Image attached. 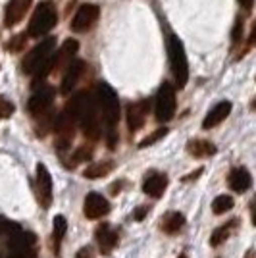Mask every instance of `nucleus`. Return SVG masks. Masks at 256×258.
<instances>
[{
    "label": "nucleus",
    "mask_w": 256,
    "mask_h": 258,
    "mask_svg": "<svg viewBox=\"0 0 256 258\" xmlns=\"http://www.w3.org/2000/svg\"><path fill=\"white\" fill-rule=\"evenodd\" d=\"M66 110L77 119L87 139L96 141L100 137L102 125H100V106H98L96 95H91L89 91H81L68 102Z\"/></svg>",
    "instance_id": "f257e3e1"
},
{
    "label": "nucleus",
    "mask_w": 256,
    "mask_h": 258,
    "mask_svg": "<svg viewBox=\"0 0 256 258\" xmlns=\"http://www.w3.org/2000/svg\"><path fill=\"white\" fill-rule=\"evenodd\" d=\"M150 110V102L149 100H141V102H133L127 106V127L129 131H137V129L143 127L145 119H147V114Z\"/></svg>",
    "instance_id": "2eb2a0df"
},
{
    "label": "nucleus",
    "mask_w": 256,
    "mask_h": 258,
    "mask_svg": "<svg viewBox=\"0 0 256 258\" xmlns=\"http://www.w3.org/2000/svg\"><path fill=\"white\" fill-rule=\"evenodd\" d=\"M231 208H233V199L229 195H220V197H216V201L212 203L214 214H225Z\"/></svg>",
    "instance_id": "a878e982"
},
{
    "label": "nucleus",
    "mask_w": 256,
    "mask_h": 258,
    "mask_svg": "<svg viewBox=\"0 0 256 258\" xmlns=\"http://www.w3.org/2000/svg\"><path fill=\"white\" fill-rule=\"evenodd\" d=\"M54 46H56V39L54 37H46L44 41L35 44L27 56L23 58V72L27 76H33L35 85L43 83L44 77L52 72L54 68Z\"/></svg>",
    "instance_id": "f03ea898"
},
{
    "label": "nucleus",
    "mask_w": 256,
    "mask_h": 258,
    "mask_svg": "<svg viewBox=\"0 0 256 258\" xmlns=\"http://www.w3.org/2000/svg\"><path fill=\"white\" fill-rule=\"evenodd\" d=\"M96 98H98V106H100V116H102V121L106 125V133H108V147L114 149L116 147V125L119 121V98H117L116 91L112 89L106 83H100L98 89H96Z\"/></svg>",
    "instance_id": "7ed1b4c3"
},
{
    "label": "nucleus",
    "mask_w": 256,
    "mask_h": 258,
    "mask_svg": "<svg viewBox=\"0 0 256 258\" xmlns=\"http://www.w3.org/2000/svg\"><path fill=\"white\" fill-rule=\"evenodd\" d=\"M179 258H187V256H179Z\"/></svg>",
    "instance_id": "a19ab883"
},
{
    "label": "nucleus",
    "mask_w": 256,
    "mask_h": 258,
    "mask_svg": "<svg viewBox=\"0 0 256 258\" xmlns=\"http://www.w3.org/2000/svg\"><path fill=\"white\" fill-rule=\"evenodd\" d=\"M8 258H37V250H35V247L23 248V250H10Z\"/></svg>",
    "instance_id": "c756f323"
},
{
    "label": "nucleus",
    "mask_w": 256,
    "mask_h": 258,
    "mask_svg": "<svg viewBox=\"0 0 256 258\" xmlns=\"http://www.w3.org/2000/svg\"><path fill=\"white\" fill-rule=\"evenodd\" d=\"M145 214H147V206H143L141 210H137V212H135V218H137V222H141V220L145 218Z\"/></svg>",
    "instance_id": "f704fd0d"
},
{
    "label": "nucleus",
    "mask_w": 256,
    "mask_h": 258,
    "mask_svg": "<svg viewBox=\"0 0 256 258\" xmlns=\"http://www.w3.org/2000/svg\"><path fill=\"white\" fill-rule=\"evenodd\" d=\"M75 258H95V250H93V247H83L75 254Z\"/></svg>",
    "instance_id": "2f4dec72"
},
{
    "label": "nucleus",
    "mask_w": 256,
    "mask_h": 258,
    "mask_svg": "<svg viewBox=\"0 0 256 258\" xmlns=\"http://www.w3.org/2000/svg\"><path fill=\"white\" fill-rule=\"evenodd\" d=\"M33 4V0H10L6 12H4V23L8 27H14L25 18V14L29 12V6Z\"/></svg>",
    "instance_id": "4468645a"
},
{
    "label": "nucleus",
    "mask_w": 256,
    "mask_h": 258,
    "mask_svg": "<svg viewBox=\"0 0 256 258\" xmlns=\"http://www.w3.org/2000/svg\"><path fill=\"white\" fill-rule=\"evenodd\" d=\"M93 152H95V149H93V145H81L79 149H75V152L72 154V160H74V164H81V162H89L91 158H93Z\"/></svg>",
    "instance_id": "bb28decb"
},
{
    "label": "nucleus",
    "mask_w": 256,
    "mask_h": 258,
    "mask_svg": "<svg viewBox=\"0 0 256 258\" xmlns=\"http://www.w3.org/2000/svg\"><path fill=\"white\" fill-rule=\"evenodd\" d=\"M58 22V10L52 2H41L31 16V22H29V27H27V35L29 37H35V39H41L46 33L52 29Z\"/></svg>",
    "instance_id": "39448f33"
},
{
    "label": "nucleus",
    "mask_w": 256,
    "mask_h": 258,
    "mask_svg": "<svg viewBox=\"0 0 256 258\" xmlns=\"http://www.w3.org/2000/svg\"><path fill=\"white\" fill-rule=\"evenodd\" d=\"M75 123H77V119H75L66 108H64V112H60V114L56 116L52 129L56 131V147H58V151L70 149V145H72L74 135H75Z\"/></svg>",
    "instance_id": "0eeeda50"
},
{
    "label": "nucleus",
    "mask_w": 256,
    "mask_h": 258,
    "mask_svg": "<svg viewBox=\"0 0 256 258\" xmlns=\"http://www.w3.org/2000/svg\"><path fill=\"white\" fill-rule=\"evenodd\" d=\"M256 44V22L254 25H252V31H250V35H248V41H246V48H252Z\"/></svg>",
    "instance_id": "72a5a7b5"
},
{
    "label": "nucleus",
    "mask_w": 256,
    "mask_h": 258,
    "mask_svg": "<svg viewBox=\"0 0 256 258\" xmlns=\"http://www.w3.org/2000/svg\"><path fill=\"white\" fill-rule=\"evenodd\" d=\"M37 195H39L41 206L48 208L52 203V177H50V172L44 164L37 166Z\"/></svg>",
    "instance_id": "9d476101"
},
{
    "label": "nucleus",
    "mask_w": 256,
    "mask_h": 258,
    "mask_svg": "<svg viewBox=\"0 0 256 258\" xmlns=\"http://www.w3.org/2000/svg\"><path fill=\"white\" fill-rule=\"evenodd\" d=\"M164 135H168V129L166 127H160V129H156V131H154V133H150L149 137H147V139L145 141H141V149H145V147H150V145H154V143H158V141L162 139V137H164Z\"/></svg>",
    "instance_id": "cd10ccee"
},
{
    "label": "nucleus",
    "mask_w": 256,
    "mask_h": 258,
    "mask_svg": "<svg viewBox=\"0 0 256 258\" xmlns=\"http://www.w3.org/2000/svg\"><path fill=\"white\" fill-rule=\"evenodd\" d=\"M114 170V164L112 162H98V164H93L85 170V177L87 179H98V177H104L108 173Z\"/></svg>",
    "instance_id": "393cba45"
},
{
    "label": "nucleus",
    "mask_w": 256,
    "mask_h": 258,
    "mask_svg": "<svg viewBox=\"0 0 256 258\" xmlns=\"http://www.w3.org/2000/svg\"><path fill=\"white\" fill-rule=\"evenodd\" d=\"M83 212L89 220H100L110 212V203L102 195L89 193L85 197V205H83Z\"/></svg>",
    "instance_id": "9b49d317"
},
{
    "label": "nucleus",
    "mask_w": 256,
    "mask_h": 258,
    "mask_svg": "<svg viewBox=\"0 0 256 258\" xmlns=\"http://www.w3.org/2000/svg\"><path fill=\"white\" fill-rule=\"evenodd\" d=\"M252 108H254V110H256V98H254V100H252Z\"/></svg>",
    "instance_id": "ea45409f"
},
{
    "label": "nucleus",
    "mask_w": 256,
    "mask_h": 258,
    "mask_svg": "<svg viewBox=\"0 0 256 258\" xmlns=\"http://www.w3.org/2000/svg\"><path fill=\"white\" fill-rule=\"evenodd\" d=\"M246 258H256V256H254V250H248V254H246Z\"/></svg>",
    "instance_id": "58836bf2"
},
{
    "label": "nucleus",
    "mask_w": 256,
    "mask_h": 258,
    "mask_svg": "<svg viewBox=\"0 0 256 258\" xmlns=\"http://www.w3.org/2000/svg\"><path fill=\"white\" fill-rule=\"evenodd\" d=\"M83 72H85V62L83 60H74L64 70V77H62V83H60V93L62 95H70L75 89V85L79 83Z\"/></svg>",
    "instance_id": "f8f14e48"
},
{
    "label": "nucleus",
    "mask_w": 256,
    "mask_h": 258,
    "mask_svg": "<svg viewBox=\"0 0 256 258\" xmlns=\"http://www.w3.org/2000/svg\"><path fill=\"white\" fill-rule=\"evenodd\" d=\"M252 2H254V0H239V4H241L243 8H246V10H250V8H252Z\"/></svg>",
    "instance_id": "4c0bfd02"
},
{
    "label": "nucleus",
    "mask_w": 256,
    "mask_h": 258,
    "mask_svg": "<svg viewBox=\"0 0 256 258\" xmlns=\"http://www.w3.org/2000/svg\"><path fill=\"white\" fill-rule=\"evenodd\" d=\"M68 231V222H66L64 216H56L54 218V231H52V243H54V252L60 254V247H62V241Z\"/></svg>",
    "instance_id": "5701e85b"
},
{
    "label": "nucleus",
    "mask_w": 256,
    "mask_h": 258,
    "mask_svg": "<svg viewBox=\"0 0 256 258\" xmlns=\"http://www.w3.org/2000/svg\"><path fill=\"white\" fill-rule=\"evenodd\" d=\"M79 50V43L75 39H68L64 41V44L60 46V50L54 54V68L52 72H60V70H66L68 66L75 60V54Z\"/></svg>",
    "instance_id": "ddd939ff"
},
{
    "label": "nucleus",
    "mask_w": 256,
    "mask_h": 258,
    "mask_svg": "<svg viewBox=\"0 0 256 258\" xmlns=\"http://www.w3.org/2000/svg\"><path fill=\"white\" fill-rule=\"evenodd\" d=\"M241 31H243V23H241V20H237V25H235V29H233V41L235 43H239V39H241Z\"/></svg>",
    "instance_id": "473e14b6"
},
{
    "label": "nucleus",
    "mask_w": 256,
    "mask_h": 258,
    "mask_svg": "<svg viewBox=\"0 0 256 258\" xmlns=\"http://www.w3.org/2000/svg\"><path fill=\"white\" fill-rule=\"evenodd\" d=\"M227 183H229V187H231V191L235 193H245L246 189L250 187V173L246 168H235L233 172L229 173V177H227Z\"/></svg>",
    "instance_id": "6ab92c4d"
},
{
    "label": "nucleus",
    "mask_w": 256,
    "mask_h": 258,
    "mask_svg": "<svg viewBox=\"0 0 256 258\" xmlns=\"http://www.w3.org/2000/svg\"><path fill=\"white\" fill-rule=\"evenodd\" d=\"M229 114H231V102L224 100V102L216 104V106L206 114V118H204V121H203V127L212 129V127H216V125H220Z\"/></svg>",
    "instance_id": "f3484780"
},
{
    "label": "nucleus",
    "mask_w": 256,
    "mask_h": 258,
    "mask_svg": "<svg viewBox=\"0 0 256 258\" xmlns=\"http://www.w3.org/2000/svg\"><path fill=\"white\" fill-rule=\"evenodd\" d=\"M187 151H189V154L197 156V158H203V156H212V154H216V147H214L210 141L195 139V141H189Z\"/></svg>",
    "instance_id": "412c9836"
},
{
    "label": "nucleus",
    "mask_w": 256,
    "mask_h": 258,
    "mask_svg": "<svg viewBox=\"0 0 256 258\" xmlns=\"http://www.w3.org/2000/svg\"><path fill=\"white\" fill-rule=\"evenodd\" d=\"M183 224H185V216L179 214V212H170V214H166L162 218L160 227H162V231L173 235V233H177V231L181 229Z\"/></svg>",
    "instance_id": "4be33fe9"
},
{
    "label": "nucleus",
    "mask_w": 256,
    "mask_h": 258,
    "mask_svg": "<svg viewBox=\"0 0 256 258\" xmlns=\"http://www.w3.org/2000/svg\"><path fill=\"white\" fill-rule=\"evenodd\" d=\"M25 39H27V37H16V39H12L10 43H8V50H12V52L22 50L23 44H25Z\"/></svg>",
    "instance_id": "7c9ffc66"
},
{
    "label": "nucleus",
    "mask_w": 256,
    "mask_h": 258,
    "mask_svg": "<svg viewBox=\"0 0 256 258\" xmlns=\"http://www.w3.org/2000/svg\"><path fill=\"white\" fill-rule=\"evenodd\" d=\"M168 56H170V68L175 87L183 89L189 81V62H187L185 46L179 41V37H175V35H171L168 39Z\"/></svg>",
    "instance_id": "20e7f679"
},
{
    "label": "nucleus",
    "mask_w": 256,
    "mask_h": 258,
    "mask_svg": "<svg viewBox=\"0 0 256 258\" xmlns=\"http://www.w3.org/2000/svg\"><path fill=\"white\" fill-rule=\"evenodd\" d=\"M95 237H96V243H98L102 254H108V252L117 245V233L114 229H110L106 224H102V226L96 229Z\"/></svg>",
    "instance_id": "a211bd4d"
},
{
    "label": "nucleus",
    "mask_w": 256,
    "mask_h": 258,
    "mask_svg": "<svg viewBox=\"0 0 256 258\" xmlns=\"http://www.w3.org/2000/svg\"><path fill=\"white\" fill-rule=\"evenodd\" d=\"M237 224H239V220H231L229 224H225V226L218 227L216 231L212 233V237H210V245L212 247H218V245H222L227 237L231 235V231H233L235 227H237Z\"/></svg>",
    "instance_id": "b1692460"
},
{
    "label": "nucleus",
    "mask_w": 256,
    "mask_h": 258,
    "mask_svg": "<svg viewBox=\"0 0 256 258\" xmlns=\"http://www.w3.org/2000/svg\"><path fill=\"white\" fill-rule=\"evenodd\" d=\"M166 187H168V175L162 172H150L143 183V191L152 199H160Z\"/></svg>",
    "instance_id": "dca6fc26"
},
{
    "label": "nucleus",
    "mask_w": 256,
    "mask_h": 258,
    "mask_svg": "<svg viewBox=\"0 0 256 258\" xmlns=\"http://www.w3.org/2000/svg\"><path fill=\"white\" fill-rule=\"evenodd\" d=\"M100 16V10L95 4H83L79 6V10L75 12L74 20H72V29L75 33H87L96 23Z\"/></svg>",
    "instance_id": "1a4fd4ad"
},
{
    "label": "nucleus",
    "mask_w": 256,
    "mask_h": 258,
    "mask_svg": "<svg viewBox=\"0 0 256 258\" xmlns=\"http://www.w3.org/2000/svg\"><path fill=\"white\" fill-rule=\"evenodd\" d=\"M175 108H177V98H175V87L170 83H164L158 89V95H156V106H154V114L156 119L160 123L170 121L175 116Z\"/></svg>",
    "instance_id": "423d86ee"
},
{
    "label": "nucleus",
    "mask_w": 256,
    "mask_h": 258,
    "mask_svg": "<svg viewBox=\"0 0 256 258\" xmlns=\"http://www.w3.org/2000/svg\"><path fill=\"white\" fill-rule=\"evenodd\" d=\"M54 97H56V93H54V89L50 85H41L35 89V93H33L31 97H29V102H27V112L31 114V116H41L44 114L46 110H50L54 102Z\"/></svg>",
    "instance_id": "6e6552de"
},
{
    "label": "nucleus",
    "mask_w": 256,
    "mask_h": 258,
    "mask_svg": "<svg viewBox=\"0 0 256 258\" xmlns=\"http://www.w3.org/2000/svg\"><path fill=\"white\" fill-rule=\"evenodd\" d=\"M35 247V235L33 233H23L22 229L18 233L10 235L8 239V248L10 250H23V248Z\"/></svg>",
    "instance_id": "aec40b11"
},
{
    "label": "nucleus",
    "mask_w": 256,
    "mask_h": 258,
    "mask_svg": "<svg viewBox=\"0 0 256 258\" xmlns=\"http://www.w3.org/2000/svg\"><path fill=\"white\" fill-rule=\"evenodd\" d=\"M14 114V104L6 97H0V118H10Z\"/></svg>",
    "instance_id": "c85d7f7f"
},
{
    "label": "nucleus",
    "mask_w": 256,
    "mask_h": 258,
    "mask_svg": "<svg viewBox=\"0 0 256 258\" xmlns=\"http://www.w3.org/2000/svg\"><path fill=\"white\" fill-rule=\"evenodd\" d=\"M201 173H203V168H199V170H197V172H193L191 175H189V177H185V179H183V181H189V179H197V177H199V175H201Z\"/></svg>",
    "instance_id": "e433bc0d"
},
{
    "label": "nucleus",
    "mask_w": 256,
    "mask_h": 258,
    "mask_svg": "<svg viewBox=\"0 0 256 258\" xmlns=\"http://www.w3.org/2000/svg\"><path fill=\"white\" fill-rule=\"evenodd\" d=\"M250 216H252V224L256 226V197L252 201V205H250Z\"/></svg>",
    "instance_id": "c9c22d12"
}]
</instances>
